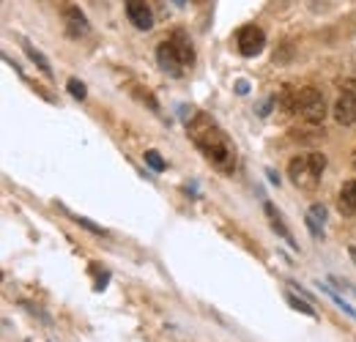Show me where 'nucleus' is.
<instances>
[{"label":"nucleus","mask_w":356,"mask_h":342,"mask_svg":"<svg viewBox=\"0 0 356 342\" xmlns=\"http://www.w3.org/2000/svg\"><path fill=\"white\" fill-rule=\"evenodd\" d=\"M186 131H189L192 142L203 151V156L217 170L233 172V168H236V148L227 140V134L206 113H192V118L186 121Z\"/></svg>","instance_id":"1"},{"label":"nucleus","mask_w":356,"mask_h":342,"mask_svg":"<svg viewBox=\"0 0 356 342\" xmlns=\"http://www.w3.org/2000/svg\"><path fill=\"white\" fill-rule=\"evenodd\" d=\"M326 168V156L323 154H302L293 156L288 165V175L299 189H315L321 181V172Z\"/></svg>","instance_id":"2"},{"label":"nucleus","mask_w":356,"mask_h":342,"mask_svg":"<svg viewBox=\"0 0 356 342\" xmlns=\"http://www.w3.org/2000/svg\"><path fill=\"white\" fill-rule=\"evenodd\" d=\"M293 113L299 118H305L307 124H323V118H326V101H323L321 90H315V88L296 90V107H293Z\"/></svg>","instance_id":"3"},{"label":"nucleus","mask_w":356,"mask_h":342,"mask_svg":"<svg viewBox=\"0 0 356 342\" xmlns=\"http://www.w3.org/2000/svg\"><path fill=\"white\" fill-rule=\"evenodd\" d=\"M236 44H238V52H241V55L255 58V55L264 49L266 36H264V31H261V28H255V25H244V28L236 33Z\"/></svg>","instance_id":"4"},{"label":"nucleus","mask_w":356,"mask_h":342,"mask_svg":"<svg viewBox=\"0 0 356 342\" xmlns=\"http://www.w3.org/2000/svg\"><path fill=\"white\" fill-rule=\"evenodd\" d=\"M127 14H129V22L140 31H148L154 25V14L145 0H127Z\"/></svg>","instance_id":"5"},{"label":"nucleus","mask_w":356,"mask_h":342,"mask_svg":"<svg viewBox=\"0 0 356 342\" xmlns=\"http://www.w3.org/2000/svg\"><path fill=\"white\" fill-rule=\"evenodd\" d=\"M334 118H337V124H343V127L356 124V96L354 93L343 90V96H340L337 104H334Z\"/></svg>","instance_id":"6"},{"label":"nucleus","mask_w":356,"mask_h":342,"mask_svg":"<svg viewBox=\"0 0 356 342\" xmlns=\"http://www.w3.org/2000/svg\"><path fill=\"white\" fill-rule=\"evenodd\" d=\"M156 60H159V66L168 72V74H184V63L178 60L176 49H173V44L165 42L159 44V49H156Z\"/></svg>","instance_id":"7"},{"label":"nucleus","mask_w":356,"mask_h":342,"mask_svg":"<svg viewBox=\"0 0 356 342\" xmlns=\"http://www.w3.org/2000/svg\"><path fill=\"white\" fill-rule=\"evenodd\" d=\"M170 44H173V49H176L178 60L184 63V69H186V66H192V60H195V49H192L189 39H186L181 31H176V33L170 36Z\"/></svg>","instance_id":"8"},{"label":"nucleus","mask_w":356,"mask_h":342,"mask_svg":"<svg viewBox=\"0 0 356 342\" xmlns=\"http://www.w3.org/2000/svg\"><path fill=\"white\" fill-rule=\"evenodd\" d=\"M337 206H340V211H343V214H348V216L356 214V181H348V184H343Z\"/></svg>","instance_id":"9"},{"label":"nucleus","mask_w":356,"mask_h":342,"mask_svg":"<svg viewBox=\"0 0 356 342\" xmlns=\"http://www.w3.org/2000/svg\"><path fill=\"white\" fill-rule=\"evenodd\" d=\"M323 219H326V209L321 203L310 206V211H307V227H310V233L315 238L323 236Z\"/></svg>","instance_id":"10"},{"label":"nucleus","mask_w":356,"mask_h":342,"mask_svg":"<svg viewBox=\"0 0 356 342\" xmlns=\"http://www.w3.org/2000/svg\"><path fill=\"white\" fill-rule=\"evenodd\" d=\"M66 19H69L66 25H69V33H72V36H83V33L88 31V22H86V17H83L77 8H72V6L66 8Z\"/></svg>","instance_id":"11"},{"label":"nucleus","mask_w":356,"mask_h":342,"mask_svg":"<svg viewBox=\"0 0 356 342\" xmlns=\"http://www.w3.org/2000/svg\"><path fill=\"white\" fill-rule=\"evenodd\" d=\"M25 52H28V58H31V60H36V63H39V69H42L44 74H52V69H49V63H47V58L42 55V52H36L31 44H25Z\"/></svg>","instance_id":"12"},{"label":"nucleus","mask_w":356,"mask_h":342,"mask_svg":"<svg viewBox=\"0 0 356 342\" xmlns=\"http://www.w3.org/2000/svg\"><path fill=\"white\" fill-rule=\"evenodd\" d=\"M266 214L271 216V227H274V230H277V233H280V236H282L285 241H291V244H293V238H291V233L285 230V225L280 222V216L274 214V209H271V206H266Z\"/></svg>","instance_id":"13"},{"label":"nucleus","mask_w":356,"mask_h":342,"mask_svg":"<svg viewBox=\"0 0 356 342\" xmlns=\"http://www.w3.org/2000/svg\"><path fill=\"white\" fill-rule=\"evenodd\" d=\"M288 301H291V307H293V309H299V312H305V315H310V318L315 315V309H312L310 304H307V301H299L293 293H288Z\"/></svg>","instance_id":"14"},{"label":"nucleus","mask_w":356,"mask_h":342,"mask_svg":"<svg viewBox=\"0 0 356 342\" xmlns=\"http://www.w3.org/2000/svg\"><path fill=\"white\" fill-rule=\"evenodd\" d=\"M145 162L154 168V170L159 172V170H165V159L156 154V151H145Z\"/></svg>","instance_id":"15"},{"label":"nucleus","mask_w":356,"mask_h":342,"mask_svg":"<svg viewBox=\"0 0 356 342\" xmlns=\"http://www.w3.org/2000/svg\"><path fill=\"white\" fill-rule=\"evenodd\" d=\"M69 93H72L74 99H86V86H83L80 80H69Z\"/></svg>","instance_id":"16"},{"label":"nucleus","mask_w":356,"mask_h":342,"mask_svg":"<svg viewBox=\"0 0 356 342\" xmlns=\"http://www.w3.org/2000/svg\"><path fill=\"white\" fill-rule=\"evenodd\" d=\"M74 219H77V222H80V225H83V227H88V230H93V233H99V236H104V230H102V227H96V225H93V222H88V219H86V216H74Z\"/></svg>","instance_id":"17"},{"label":"nucleus","mask_w":356,"mask_h":342,"mask_svg":"<svg viewBox=\"0 0 356 342\" xmlns=\"http://www.w3.org/2000/svg\"><path fill=\"white\" fill-rule=\"evenodd\" d=\"M343 88H346L348 93H354V96H356V80H348V83H346Z\"/></svg>","instance_id":"18"},{"label":"nucleus","mask_w":356,"mask_h":342,"mask_svg":"<svg viewBox=\"0 0 356 342\" xmlns=\"http://www.w3.org/2000/svg\"><path fill=\"white\" fill-rule=\"evenodd\" d=\"M176 3H178V6H184V3H186V0H176Z\"/></svg>","instance_id":"19"},{"label":"nucleus","mask_w":356,"mask_h":342,"mask_svg":"<svg viewBox=\"0 0 356 342\" xmlns=\"http://www.w3.org/2000/svg\"><path fill=\"white\" fill-rule=\"evenodd\" d=\"M354 168H356V151H354Z\"/></svg>","instance_id":"20"},{"label":"nucleus","mask_w":356,"mask_h":342,"mask_svg":"<svg viewBox=\"0 0 356 342\" xmlns=\"http://www.w3.org/2000/svg\"><path fill=\"white\" fill-rule=\"evenodd\" d=\"M197 3H203V0H197Z\"/></svg>","instance_id":"21"}]
</instances>
